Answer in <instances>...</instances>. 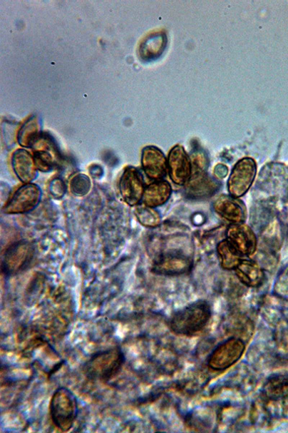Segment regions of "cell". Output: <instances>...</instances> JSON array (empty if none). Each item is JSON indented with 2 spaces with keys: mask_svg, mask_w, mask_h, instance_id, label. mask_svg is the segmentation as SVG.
Masks as SVG:
<instances>
[{
  "mask_svg": "<svg viewBox=\"0 0 288 433\" xmlns=\"http://www.w3.org/2000/svg\"><path fill=\"white\" fill-rule=\"evenodd\" d=\"M91 188V180L86 175H78L71 180L70 190L75 195L84 196L90 192Z\"/></svg>",
  "mask_w": 288,
  "mask_h": 433,
  "instance_id": "cell-24",
  "label": "cell"
},
{
  "mask_svg": "<svg viewBox=\"0 0 288 433\" xmlns=\"http://www.w3.org/2000/svg\"><path fill=\"white\" fill-rule=\"evenodd\" d=\"M38 126L35 118L28 121L19 135V143L23 147L32 148L39 139Z\"/></svg>",
  "mask_w": 288,
  "mask_h": 433,
  "instance_id": "cell-23",
  "label": "cell"
},
{
  "mask_svg": "<svg viewBox=\"0 0 288 433\" xmlns=\"http://www.w3.org/2000/svg\"><path fill=\"white\" fill-rule=\"evenodd\" d=\"M262 394L274 402H288V375H276L268 379Z\"/></svg>",
  "mask_w": 288,
  "mask_h": 433,
  "instance_id": "cell-19",
  "label": "cell"
},
{
  "mask_svg": "<svg viewBox=\"0 0 288 433\" xmlns=\"http://www.w3.org/2000/svg\"><path fill=\"white\" fill-rule=\"evenodd\" d=\"M51 193L56 198H61L65 193V185L63 181L60 179L53 180L51 184Z\"/></svg>",
  "mask_w": 288,
  "mask_h": 433,
  "instance_id": "cell-26",
  "label": "cell"
},
{
  "mask_svg": "<svg viewBox=\"0 0 288 433\" xmlns=\"http://www.w3.org/2000/svg\"><path fill=\"white\" fill-rule=\"evenodd\" d=\"M257 163L252 158H245L239 161L231 172L227 181L230 195L240 199L250 190L257 174Z\"/></svg>",
  "mask_w": 288,
  "mask_h": 433,
  "instance_id": "cell-4",
  "label": "cell"
},
{
  "mask_svg": "<svg viewBox=\"0 0 288 433\" xmlns=\"http://www.w3.org/2000/svg\"><path fill=\"white\" fill-rule=\"evenodd\" d=\"M245 348L241 339L230 338L213 350L208 360V367L215 371L225 370L242 358Z\"/></svg>",
  "mask_w": 288,
  "mask_h": 433,
  "instance_id": "cell-5",
  "label": "cell"
},
{
  "mask_svg": "<svg viewBox=\"0 0 288 433\" xmlns=\"http://www.w3.org/2000/svg\"><path fill=\"white\" fill-rule=\"evenodd\" d=\"M173 193L170 183L165 180H155L148 185L144 191L143 205L156 208L166 204Z\"/></svg>",
  "mask_w": 288,
  "mask_h": 433,
  "instance_id": "cell-15",
  "label": "cell"
},
{
  "mask_svg": "<svg viewBox=\"0 0 288 433\" xmlns=\"http://www.w3.org/2000/svg\"><path fill=\"white\" fill-rule=\"evenodd\" d=\"M168 38L164 32H156L149 35L139 46V55L143 61H154L165 51Z\"/></svg>",
  "mask_w": 288,
  "mask_h": 433,
  "instance_id": "cell-17",
  "label": "cell"
},
{
  "mask_svg": "<svg viewBox=\"0 0 288 433\" xmlns=\"http://www.w3.org/2000/svg\"><path fill=\"white\" fill-rule=\"evenodd\" d=\"M34 247L26 241L12 245L6 253L2 270L8 276L16 275L25 270L34 257Z\"/></svg>",
  "mask_w": 288,
  "mask_h": 433,
  "instance_id": "cell-8",
  "label": "cell"
},
{
  "mask_svg": "<svg viewBox=\"0 0 288 433\" xmlns=\"http://www.w3.org/2000/svg\"><path fill=\"white\" fill-rule=\"evenodd\" d=\"M213 209L216 214L232 224L244 223L247 218L245 203L231 195L220 196L215 200Z\"/></svg>",
  "mask_w": 288,
  "mask_h": 433,
  "instance_id": "cell-13",
  "label": "cell"
},
{
  "mask_svg": "<svg viewBox=\"0 0 288 433\" xmlns=\"http://www.w3.org/2000/svg\"><path fill=\"white\" fill-rule=\"evenodd\" d=\"M46 149L41 148L34 153V161L37 169L42 172H49L53 170L56 164V160L50 153L56 151V148L51 140H45Z\"/></svg>",
  "mask_w": 288,
  "mask_h": 433,
  "instance_id": "cell-21",
  "label": "cell"
},
{
  "mask_svg": "<svg viewBox=\"0 0 288 433\" xmlns=\"http://www.w3.org/2000/svg\"><path fill=\"white\" fill-rule=\"evenodd\" d=\"M229 173L228 167L224 164H218L214 168V177L215 179H225Z\"/></svg>",
  "mask_w": 288,
  "mask_h": 433,
  "instance_id": "cell-27",
  "label": "cell"
},
{
  "mask_svg": "<svg viewBox=\"0 0 288 433\" xmlns=\"http://www.w3.org/2000/svg\"><path fill=\"white\" fill-rule=\"evenodd\" d=\"M41 191L38 185L25 183L14 195L4 208L6 214H23L32 211L40 203Z\"/></svg>",
  "mask_w": 288,
  "mask_h": 433,
  "instance_id": "cell-6",
  "label": "cell"
},
{
  "mask_svg": "<svg viewBox=\"0 0 288 433\" xmlns=\"http://www.w3.org/2000/svg\"><path fill=\"white\" fill-rule=\"evenodd\" d=\"M211 315L210 304L199 300L175 312L170 319V327L178 335L191 337L205 328Z\"/></svg>",
  "mask_w": 288,
  "mask_h": 433,
  "instance_id": "cell-2",
  "label": "cell"
},
{
  "mask_svg": "<svg viewBox=\"0 0 288 433\" xmlns=\"http://www.w3.org/2000/svg\"><path fill=\"white\" fill-rule=\"evenodd\" d=\"M49 414L55 427L68 432L78 419L79 403L76 394L66 387H59L53 394L49 403Z\"/></svg>",
  "mask_w": 288,
  "mask_h": 433,
  "instance_id": "cell-3",
  "label": "cell"
},
{
  "mask_svg": "<svg viewBox=\"0 0 288 433\" xmlns=\"http://www.w3.org/2000/svg\"><path fill=\"white\" fill-rule=\"evenodd\" d=\"M168 164V174L172 181L178 185L185 187L192 175V163L182 146L178 145L171 149Z\"/></svg>",
  "mask_w": 288,
  "mask_h": 433,
  "instance_id": "cell-11",
  "label": "cell"
},
{
  "mask_svg": "<svg viewBox=\"0 0 288 433\" xmlns=\"http://www.w3.org/2000/svg\"><path fill=\"white\" fill-rule=\"evenodd\" d=\"M192 259L180 250L168 251L158 258L154 263L153 272L166 276H175L189 272L192 269Z\"/></svg>",
  "mask_w": 288,
  "mask_h": 433,
  "instance_id": "cell-9",
  "label": "cell"
},
{
  "mask_svg": "<svg viewBox=\"0 0 288 433\" xmlns=\"http://www.w3.org/2000/svg\"><path fill=\"white\" fill-rule=\"evenodd\" d=\"M235 272L240 281L250 287L261 286L265 279L263 269L253 260H242Z\"/></svg>",
  "mask_w": 288,
  "mask_h": 433,
  "instance_id": "cell-18",
  "label": "cell"
},
{
  "mask_svg": "<svg viewBox=\"0 0 288 433\" xmlns=\"http://www.w3.org/2000/svg\"><path fill=\"white\" fill-rule=\"evenodd\" d=\"M145 189L140 172L135 167H127L119 182V191L123 201L131 207L139 205Z\"/></svg>",
  "mask_w": 288,
  "mask_h": 433,
  "instance_id": "cell-7",
  "label": "cell"
},
{
  "mask_svg": "<svg viewBox=\"0 0 288 433\" xmlns=\"http://www.w3.org/2000/svg\"><path fill=\"white\" fill-rule=\"evenodd\" d=\"M221 267L226 270H235L243 256L226 239L219 243L216 247Z\"/></svg>",
  "mask_w": 288,
  "mask_h": 433,
  "instance_id": "cell-20",
  "label": "cell"
},
{
  "mask_svg": "<svg viewBox=\"0 0 288 433\" xmlns=\"http://www.w3.org/2000/svg\"><path fill=\"white\" fill-rule=\"evenodd\" d=\"M14 172L24 183H31L37 175V168L34 157L25 150H18L13 156Z\"/></svg>",
  "mask_w": 288,
  "mask_h": 433,
  "instance_id": "cell-16",
  "label": "cell"
},
{
  "mask_svg": "<svg viewBox=\"0 0 288 433\" xmlns=\"http://www.w3.org/2000/svg\"><path fill=\"white\" fill-rule=\"evenodd\" d=\"M192 163V173L197 172H207L208 161L206 155L200 151H197L190 156Z\"/></svg>",
  "mask_w": 288,
  "mask_h": 433,
  "instance_id": "cell-25",
  "label": "cell"
},
{
  "mask_svg": "<svg viewBox=\"0 0 288 433\" xmlns=\"http://www.w3.org/2000/svg\"><path fill=\"white\" fill-rule=\"evenodd\" d=\"M141 164L146 175L155 180H163L168 173V158L157 147L148 146L143 148Z\"/></svg>",
  "mask_w": 288,
  "mask_h": 433,
  "instance_id": "cell-12",
  "label": "cell"
},
{
  "mask_svg": "<svg viewBox=\"0 0 288 433\" xmlns=\"http://www.w3.org/2000/svg\"><path fill=\"white\" fill-rule=\"evenodd\" d=\"M227 240L243 256L250 258L257 250V238L255 233L248 225L232 224L227 230Z\"/></svg>",
  "mask_w": 288,
  "mask_h": 433,
  "instance_id": "cell-10",
  "label": "cell"
},
{
  "mask_svg": "<svg viewBox=\"0 0 288 433\" xmlns=\"http://www.w3.org/2000/svg\"><path fill=\"white\" fill-rule=\"evenodd\" d=\"M126 357L120 346L98 351L83 365V372L91 380L108 383L121 372Z\"/></svg>",
  "mask_w": 288,
  "mask_h": 433,
  "instance_id": "cell-1",
  "label": "cell"
},
{
  "mask_svg": "<svg viewBox=\"0 0 288 433\" xmlns=\"http://www.w3.org/2000/svg\"><path fill=\"white\" fill-rule=\"evenodd\" d=\"M135 215L138 222L146 228H155L162 223L160 213L155 208L145 205H138L135 210Z\"/></svg>",
  "mask_w": 288,
  "mask_h": 433,
  "instance_id": "cell-22",
  "label": "cell"
},
{
  "mask_svg": "<svg viewBox=\"0 0 288 433\" xmlns=\"http://www.w3.org/2000/svg\"><path fill=\"white\" fill-rule=\"evenodd\" d=\"M187 197L200 200L210 198L220 188V184L207 172L192 173L188 183L185 185Z\"/></svg>",
  "mask_w": 288,
  "mask_h": 433,
  "instance_id": "cell-14",
  "label": "cell"
}]
</instances>
